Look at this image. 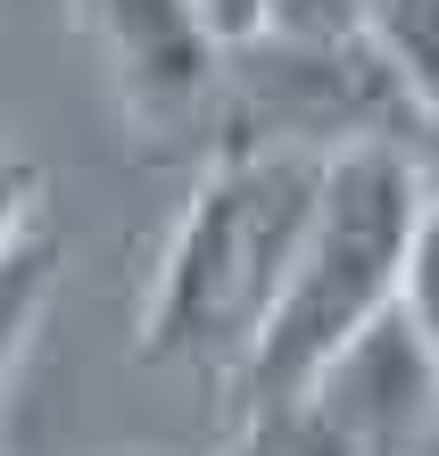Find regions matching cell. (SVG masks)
Returning a JSON list of instances; mask_svg holds the SVG:
<instances>
[{
    "instance_id": "obj_6",
    "label": "cell",
    "mask_w": 439,
    "mask_h": 456,
    "mask_svg": "<svg viewBox=\"0 0 439 456\" xmlns=\"http://www.w3.org/2000/svg\"><path fill=\"white\" fill-rule=\"evenodd\" d=\"M224 456H356V440L315 407L307 390H298V398H265V407H249V432H240Z\"/></svg>"
},
{
    "instance_id": "obj_13",
    "label": "cell",
    "mask_w": 439,
    "mask_h": 456,
    "mask_svg": "<svg viewBox=\"0 0 439 456\" xmlns=\"http://www.w3.org/2000/svg\"><path fill=\"white\" fill-rule=\"evenodd\" d=\"M406 456H439V415L423 423V440H415V448H406Z\"/></svg>"
},
{
    "instance_id": "obj_7",
    "label": "cell",
    "mask_w": 439,
    "mask_h": 456,
    "mask_svg": "<svg viewBox=\"0 0 439 456\" xmlns=\"http://www.w3.org/2000/svg\"><path fill=\"white\" fill-rule=\"evenodd\" d=\"M365 34L415 92H439V0H365Z\"/></svg>"
},
{
    "instance_id": "obj_11",
    "label": "cell",
    "mask_w": 439,
    "mask_h": 456,
    "mask_svg": "<svg viewBox=\"0 0 439 456\" xmlns=\"http://www.w3.org/2000/svg\"><path fill=\"white\" fill-rule=\"evenodd\" d=\"M191 9H199V25H207L224 50H240V42L265 34V0H191Z\"/></svg>"
},
{
    "instance_id": "obj_2",
    "label": "cell",
    "mask_w": 439,
    "mask_h": 456,
    "mask_svg": "<svg viewBox=\"0 0 439 456\" xmlns=\"http://www.w3.org/2000/svg\"><path fill=\"white\" fill-rule=\"evenodd\" d=\"M323 158L332 150H290V142H240L224 167L199 183L191 216L167 240V274L150 299L142 357H215V348H249L273 290H282L298 232L315 216Z\"/></svg>"
},
{
    "instance_id": "obj_3",
    "label": "cell",
    "mask_w": 439,
    "mask_h": 456,
    "mask_svg": "<svg viewBox=\"0 0 439 456\" xmlns=\"http://www.w3.org/2000/svg\"><path fill=\"white\" fill-rule=\"evenodd\" d=\"M100 34L117 59L125 117L150 142H183L224 109V42L191 0H100Z\"/></svg>"
},
{
    "instance_id": "obj_8",
    "label": "cell",
    "mask_w": 439,
    "mask_h": 456,
    "mask_svg": "<svg viewBox=\"0 0 439 456\" xmlns=\"http://www.w3.org/2000/svg\"><path fill=\"white\" fill-rule=\"evenodd\" d=\"M398 315L415 324V340L439 357V191L423 183V216L406 232V265H398Z\"/></svg>"
},
{
    "instance_id": "obj_5",
    "label": "cell",
    "mask_w": 439,
    "mask_h": 456,
    "mask_svg": "<svg viewBox=\"0 0 439 456\" xmlns=\"http://www.w3.org/2000/svg\"><path fill=\"white\" fill-rule=\"evenodd\" d=\"M50 290H59V240L50 232H17L9 249H0V373L17 365L25 332L42 324Z\"/></svg>"
},
{
    "instance_id": "obj_12",
    "label": "cell",
    "mask_w": 439,
    "mask_h": 456,
    "mask_svg": "<svg viewBox=\"0 0 439 456\" xmlns=\"http://www.w3.org/2000/svg\"><path fill=\"white\" fill-rule=\"evenodd\" d=\"M406 150H415L423 183L439 191V92H423V109H415V133H406Z\"/></svg>"
},
{
    "instance_id": "obj_10",
    "label": "cell",
    "mask_w": 439,
    "mask_h": 456,
    "mask_svg": "<svg viewBox=\"0 0 439 456\" xmlns=\"http://www.w3.org/2000/svg\"><path fill=\"white\" fill-rule=\"evenodd\" d=\"M34 200H42V167H34V158H0V249L25 232Z\"/></svg>"
},
{
    "instance_id": "obj_4",
    "label": "cell",
    "mask_w": 439,
    "mask_h": 456,
    "mask_svg": "<svg viewBox=\"0 0 439 456\" xmlns=\"http://www.w3.org/2000/svg\"><path fill=\"white\" fill-rule=\"evenodd\" d=\"M307 398L356 440V456H406L423 440V423L439 415V357L415 340V324L390 299L365 332H348L323 357Z\"/></svg>"
},
{
    "instance_id": "obj_1",
    "label": "cell",
    "mask_w": 439,
    "mask_h": 456,
    "mask_svg": "<svg viewBox=\"0 0 439 456\" xmlns=\"http://www.w3.org/2000/svg\"><path fill=\"white\" fill-rule=\"evenodd\" d=\"M415 216H423V167L406 142L365 133V142H340L323 158V191H315L307 232H298V257H290L282 290H273L257 340L240 348L249 407L298 398L348 332H365L398 299Z\"/></svg>"
},
{
    "instance_id": "obj_9",
    "label": "cell",
    "mask_w": 439,
    "mask_h": 456,
    "mask_svg": "<svg viewBox=\"0 0 439 456\" xmlns=\"http://www.w3.org/2000/svg\"><path fill=\"white\" fill-rule=\"evenodd\" d=\"M273 42H356L365 34V0H265Z\"/></svg>"
}]
</instances>
